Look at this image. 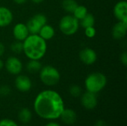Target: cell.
Wrapping results in <instances>:
<instances>
[{
    "label": "cell",
    "instance_id": "obj_1",
    "mask_svg": "<svg viewBox=\"0 0 127 126\" xmlns=\"http://www.w3.org/2000/svg\"><path fill=\"white\" fill-rule=\"evenodd\" d=\"M65 104L60 94L54 90H44L39 92L33 102V110L42 119L55 120L60 117Z\"/></svg>",
    "mask_w": 127,
    "mask_h": 126
},
{
    "label": "cell",
    "instance_id": "obj_2",
    "mask_svg": "<svg viewBox=\"0 0 127 126\" xmlns=\"http://www.w3.org/2000/svg\"><path fill=\"white\" fill-rule=\"evenodd\" d=\"M47 51V43L38 34H29L23 41V53L29 59L39 60Z\"/></svg>",
    "mask_w": 127,
    "mask_h": 126
},
{
    "label": "cell",
    "instance_id": "obj_3",
    "mask_svg": "<svg viewBox=\"0 0 127 126\" xmlns=\"http://www.w3.org/2000/svg\"><path fill=\"white\" fill-rule=\"evenodd\" d=\"M106 84L107 78L100 72H93L89 74L85 79V87L86 91L96 94L103 90Z\"/></svg>",
    "mask_w": 127,
    "mask_h": 126
},
{
    "label": "cell",
    "instance_id": "obj_4",
    "mask_svg": "<svg viewBox=\"0 0 127 126\" xmlns=\"http://www.w3.org/2000/svg\"><path fill=\"white\" fill-rule=\"evenodd\" d=\"M39 73L41 82L47 86H54L60 80V73L52 65L42 66Z\"/></svg>",
    "mask_w": 127,
    "mask_h": 126
},
{
    "label": "cell",
    "instance_id": "obj_5",
    "mask_svg": "<svg viewBox=\"0 0 127 126\" xmlns=\"http://www.w3.org/2000/svg\"><path fill=\"white\" fill-rule=\"evenodd\" d=\"M80 27V22L73 15H65L61 18L59 22L60 30L66 36L75 34Z\"/></svg>",
    "mask_w": 127,
    "mask_h": 126
},
{
    "label": "cell",
    "instance_id": "obj_6",
    "mask_svg": "<svg viewBox=\"0 0 127 126\" xmlns=\"http://www.w3.org/2000/svg\"><path fill=\"white\" fill-rule=\"evenodd\" d=\"M45 24H47V17L42 13H36L28 21L26 25L30 34H38Z\"/></svg>",
    "mask_w": 127,
    "mask_h": 126
},
{
    "label": "cell",
    "instance_id": "obj_7",
    "mask_svg": "<svg viewBox=\"0 0 127 126\" xmlns=\"http://www.w3.org/2000/svg\"><path fill=\"white\" fill-rule=\"evenodd\" d=\"M6 71L12 75H19L22 71L23 65L21 60L16 56H10L4 62Z\"/></svg>",
    "mask_w": 127,
    "mask_h": 126
},
{
    "label": "cell",
    "instance_id": "obj_8",
    "mask_svg": "<svg viewBox=\"0 0 127 126\" xmlns=\"http://www.w3.org/2000/svg\"><path fill=\"white\" fill-rule=\"evenodd\" d=\"M79 58L83 64L86 65H91L96 62L97 59V54L92 48H85L80 51Z\"/></svg>",
    "mask_w": 127,
    "mask_h": 126
},
{
    "label": "cell",
    "instance_id": "obj_9",
    "mask_svg": "<svg viewBox=\"0 0 127 126\" xmlns=\"http://www.w3.org/2000/svg\"><path fill=\"white\" fill-rule=\"evenodd\" d=\"M80 102L82 106L87 110H93L97 107L98 102L96 94L91 93L87 91L81 94Z\"/></svg>",
    "mask_w": 127,
    "mask_h": 126
},
{
    "label": "cell",
    "instance_id": "obj_10",
    "mask_svg": "<svg viewBox=\"0 0 127 126\" xmlns=\"http://www.w3.org/2000/svg\"><path fill=\"white\" fill-rule=\"evenodd\" d=\"M14 83L16 88L20 92H28L32 88V82L31 79L25 75H17Z\"/></svg>",
    "mask_w": 127,
    "mask_h": 126
},
{
    "label": "cell",
    "instance_id": "obj_11",
    "mask_svg": "<svg viewBox=\"0 0 127 126\" xmlns=\"http://www.w3.org/2000/svg\"><path fill=\"white\" fill-rule=\"evenodd\" d=\"M115 17L120 22H127V2L125 0L119 1L113 8Z\"/></svg>",
    "mask_w": 127,
    "mask_h": 126
},
{
    "label": "cell",
    "instance_id": "obj_12",
    "mask_svg": "<svg viewBox=\"0 0 127 126\" xmlns=\"http://www.w3.org/2000/svg\"><path fill=\"white\" fill-rule=\"evenodd\" d=\"M29 31L27 27L26 24L19 22L14 25L13 28V37L17 41L23 42L28 36H29Z\"/></svg>",
    "mask_w": 127,
    "mask_h": 126
},
{
    "label": "cell",
    "instance_id": "obj_13",
    "mask_svg": "<svg viewBox=\"0 0 127 126\" xmlns=\"http://www.w3.org/2000/svg\"><path fill=\"white\" fill-rule=\"evenodd\" d=\"M13 19L12 11L5 6H0V27L10 25Z\"/></svg>",
    "mask_w": 127,
    "mask_h": 126
},
{
    "label": "cell",
    "instance_id": "obj_14",
    "mask_svg": "<svg viewBox=\"0 0 127 126\" xmlns=\"http://www.w3.org/2000/svg\"><path fill=\"white\" fill-rule=\"evenodd\" d=\"M127 33V22H117L112 27V35L115 39L121 40L123 39Z\"/></svg>",
    "mask_w": 127,
    "mask_h": 126
},
{
    "label": "cell",
    "instance_id": "obj_15",
    "mask_svg": "<svg viewBox=\"0 0 127 126\" xmlns=\"http://www.w3.org/2000/svg\"><path fill=\"white\" fill-rule=\"evenodd\" d=\"M62 121L66 125H73L77 120V114L71 108H64L60 117Z\"/></svg>",
    "mask_w": 127,
    "mask_h": 126
},
{
    "label": "cell",
    "instance_id": "obj_16",
    "mask_svg": "<svg viewBox=\"0 0 127 126\" xmlns=\"http://www.w3.org/2000/svg\"><path fill=\"white\" fill-rule=\"evenodd\" d=\"M38 35L39 36H41L45 41L50 40V39H51L54 36V35H55V30H54V28L51 25L45 24L44 26L42 27V28L40 29Z\"/></svg>",
    "mask_w": 127,
    "mask_h": 126
},
{
    "label": "cell",
    "instance_id": "obj_17",
    "mask_svg": "<svg viewBox=\"0 0 127 126\" xmlns=\"http://www.w3.org/2000/svg\"><path fill=\"white\" fill-rule=\"evenodd\" d=\"M18 118L22 123H28L32 119V113L28 108H22L18 113Z\"/></svg>",
    "mask_w": 127,
    "mask_h": 126
},
{
    "label": "cell",
    "instance_id": "obj_18",
    "mask_svg": "<svg viewBox=\"0 0 127 126\" xmlns=\"http://www.w3.org/2000/svg\"><path fill=\"white\" fill-rule=\"evenodd\" d=\"M42 65L39 60L30 59L26 65V70L31 74H36L39 72Z\"/></svg>",
    "mask_w": 127,
    "mask_h": 126
},
{
    "label": "cell",
    "instance_id": "obj_19",
    "mask_svg": "<svg viewBox=\"0 0 127 126\" xmlns=\"http://www.w3.org/2000/svg\"><path fill=\"white\" fill-rule=\"evenodd\" d=\"M80 22V25L83 28H86L88 27H92L95 24V18L92 13H87Z\"/></svg>",
    "mask_w": 127,
    "mask_h": 126
},
{
    "label": "cell",
    "instance_id": "obj_20",
    "mask_svg": "<svg viewBox=\"0 0 127 126\" xmlns=\"http://www.w3.org/2000/svg\"><path fill=\"white\" fill-rule=\"evenodd\" d=\"M78 4L75 0H63L62 7L65 11L72 13L77 7Z\"/></svg>",
    "mask_w": 127,
    "mask_h": 126
},
{
    "label": "cell",
    "instance_id": "obj_21",
    "mask_svg": "<svg viewBox=\"0 0 127 126\" xmlns=\"http://www.w3.org/2000/svg\"><path fill=\"white\" fill-rule=\"evenodd\" d=\"M88 13V10L84 5H77L76 9L72 13L73 16L79 21H80L86 14Z\"/></svg>",
    "mask_w": 127,
    "mask_h": 126
},
{
    "label": "cell",
    "instance_id": "obj_22",
    "mask_svg": "<svg viewBox=\"0 0 127 126\" xmlns=\"http://www.w3.org/2000/svg\"><path fill=\"white\" fill-rule=\"evenodd\" d=\"M10 50L15 53H20L23 51V42L16 40L10 45Z\"/></svg>",
    "mask_w": 127,
    "mask_h": 126
},
{
    "label": "cell",
    "instance_id": "obj_23",
    "mask_svg": "<svg viewBox=\"0 0 127 126\" xmlns=\"http://www.w3.org/2000/svg\"><path fill=\"white\" fill-rule=\"evenodd\" d=\"M69 94L73 97H79L82 94V89L77 85H73L69 88Z\"/></svg>",
    "mask_w": 127,
    "mask_h": 126
},
{
    "label": "cell",
    "instance_id": "obj_24",
    "mask_svg": "<svg viewBox=\"0 0 127 126\" xmlns=\"http://www.w3.org/2000/svg\"><path fill=\"white\" fill-rule=\"evenodd\" d=\"M85 29V35L88 37V38H94L96 35V29L94 27V26L92 27H88Z\"/></svg>",
    "mask_w": 127,
    "mask_h": 126
},
{
    "label": "cell",
    "instance_id": "obj_25",
    "mask_svg": "<svg viewBox=\"0 0 127 126\" xmlns=\"http://www.w3.org/2000/svg\"><path fill=\"white\" fill-rule=\"evenodd\" d=\"M11 92V89L8 85H4L0 86V96L1 97H7Z\"/></svg>",
    "mask_w": 127,
    "mask_h": 126
},
{
    "label": "cell",
    "instance_id": "obj_26",
    "mask_svg": "<svg viewBox=\"0 0 127 126\" xmlns=\"http://www.w3.org/2000/svg\"><path fill=\"white\" fill-rule=\"evenodd\" d=\"M0 126H19L17 123L10 119H2L0 120Z\"/></svg>",
    "mask_w": 127,
    "mask_h": 126
},
{
    "label": "cell",
    "instance_id": "obj_27",
    "mask_svg": "<svg viewBox=\"0 0 127 126\" xmlns=\"http://www.w3.org/2000/svg\"><path fill=\"white\" fill-rule=\"evenodd\" d=\"M120 59H121V63L124 65V66H127V51H124L121 53V57H120Z\"/></svg>",
    "mask_w": 127,
    "mask_h": 126
},
{
    "label": "cell",
    "instance_id": "obj_28",
    "mask_svg": "<svg viewBox=\"0 0 127 126\" xmlns=\"http://www.w3.org/2000/svg\"><path fill=\"white\" fill-rule=\"evenodd\" d=\"M95 126H107V125H106V123L104 120H97V121L95 123Z\"/></svg>",
    "mask_w": 127,
    "mask_h": 126
},
{
    "label": "cell",
    "instance_id": "obj_29",
    "mask_svg": "<svg viewBox=\"0 0 127 126\" xmlns=\"http://www.w3.org/2000/svg\"><path fill=\"white\" fill-rule=\"evenodd\" d=\"M5 52V47L3 43L0 42V57H1Z\"/></svg>",
    "mask_w": 127,
    "mask_h": 126
},
{
    "label": "cell",
    "instance_id": "obj_30",
    "mask_svg": "<svg viewBox=\"0 0 127 126\" xmlns=\"http://www.w3.org/2000/svg\"><path fill=\"white\" fill-rule=\"evenodd\" d=\"M13 1L16 4H23L25 3H26L28 0H13Z\"/></svg>",
    "mask_w": 127,
    "mask_h": 126
},
{
    "label": "cell",
    "instance_id": "obj_31",
    "mask_svg": "<svg viewBox=\"0 0 127 126\" xmlns=\"http://www.w3.org/2000/svg\"><path fill=\"white\" fill-rule=\"evenodd\" d=\"M45 126H60V124H58L57 123H55V122L51 121V122H50V123H47V124H46Z\"/></svg>",
    "mask_w": 127,
    "mask_h": 126
},
{
    "label": "cell",
    "instance_id": "obj_32",
    "mask_svg": "<svg viewBox=\"0 0 127 126\" xmlns=\"http://www.w3.org/2000/svg\"><path fill=\"white\" fill-rule=\"evenodd\" d=\"M44 1L45 0H31V1L33 2V3H35V4H40L42 1Z\"/></svg>",
    "mask_w": 127,
    "mask_h": 126
},
{
    "label": "cell",
    "instance_id": "obj_33",
    "mask_svg": "<svg viewBox=\"0 0 127 126\" xmlns=\"http://www.w3.org/2000/svg\"><path fill=\"white\" fill-rule=\"evenodd\" d=\"M4 67V62L0 59V71H1Z\"/></svg>",
    "mask_w": 127,
    "mask_h": 126
},
{
    "label": "cell",
    "instance_id": "obj_34",
    "mask_svg": "<svg viewBox=\"0 0 127 126\" xmlns=\"http://www.w3.org/2000/svg\"></svg>",
    "mask_w": 127,
    "mask_h": 126
}]
</instances>
